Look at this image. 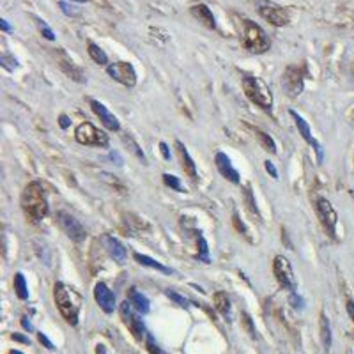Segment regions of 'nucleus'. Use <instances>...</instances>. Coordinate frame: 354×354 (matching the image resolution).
<instances>
[{"instance_id":"38","label":"nucleus","mask_w":354,"mask_h":354,"mask_svg":"<svg viewBox=\"0 0 354 354\" xmlns=\"http://www.w3.org/2000/svg\"><path fill=\"white\" fill-rule=\"evenodd\" d=\"M289 303L292 305V308H299V310H301L303 306H305V301H303V298H301V296L296 294V292H292V294H291V298H289Z\"/></svg>"},{"instance_id":"12","label":"nucleus","mask_w":354,"mask_h":354,"mask_svg":"<svg viewBox=\"0 0 354 354\" xmlns=\"http://www.w3.org/2000/svg\"><path fill=\"white\" fill-rule=\"evenodd\" d=\"M282 85L287 91L289 96H299L303 91V73L301 69H298L296 66H289L282 78Z\"/></svg>"},{"instance_id":"41","label":"nucleus","mask_w":354,"mask_h":354,"mask_svg":"<svg viewBox=\"0 0 354 354\" xmlns=\"http://www.w3.org/2000/svg\"><path fill=\"white\" fill-rule=\"evenodd\" d=\"M160 151H162V156L165 160H170V149H169V145L165 144V142H162L160 144Z\"/></svg>"},{"instance_id":"6","label":"nucleus","mask_w":354,"mask_h":354,"mask_svg":"<svg viewBox=\"0 0 354 354\" xmlns=\"http://www.w3.org/2000/svg\"><path fill=\"white\" fill-rule=\"evenodd\" d=\"M74 138L82 145H94V147H106L108 145V135L98 130L91 123H82L74 131Z\"/></svg>"},{"instance_id":"19","label":"nucleus","mask_w":354,"mask_h":354,"mask_svg":"<svg viewBox=\"0 0 354 354\" xmlns=\"http://www.w3.org/2000/svg\"><path fill=\"white\" fill-rule=\"evenodd\" d=\"M189 13H191V16L196 18L200 23L206 25L207 28H216V20H214V14H213V11L206 6V4H195V6H191Z\"/></svg>"},{"instance_id":"28","label":"nucleus","mask_w":354,"mask_h":354,"mask_svg":"<svg viewBox=\"0 0 354 354\" xmlns=\"http://www.w3.org/2000/svg\"><path fill=\"white\" fill-rule=\"evenodd\" d=\"M243 195H245L246 207H248V209L252 211L253 214H257V216H259V209H257V204H255V199H253V195H252V189H250V188H245Z\"/></svg>"},{"instance_id":"17","label":"nucleus","mask_w":354,"mask_h":354,"mask_svg":"<svg viewBox=\"0 0 354 354\" xmlns=\"http://www.w3.org/2000/svg\"><path fill=\"white\" fill-rule=\"evenodd\" d=\"M59 67L71 78V80L78 82V84H84L85 82V76L82 73V69L78 66H74V62L66 55L64 52H60V57H59Z\"/></svg>"},{"instance_id":"47","label":"nucleus","mask_w":354,"mask_h":354,"mask_svg":"<svg viewBox=\"0 0 354 354\" xmlns=\"http://www.w3.org/2000/svg\"><path fill=\"white\" fill-rule=\"evenodd\" d=\"M69 2H78V4H84V2H99V0H69Z\"/></svg>"},{"instance_id":"33","label":"nucleus","mask_w":354,"mask_h":354,"mask_svg":"<svg viewBox=\"0 0 354 354\" xmlns=\"http://www.w3.org/2000/svg\"><path fill=\"white\" fill-rule=\"evenodd\" d=\"M199 246H200V255H199V259L200 260H204V262H209V248H207V243H206V239L202 238V235H199Z\"/></svg>"},{"instance_id":"26","label":"nucleus","mask_w":354,"mask_h":354,"mask_svg":"<svg viewBox=\"0 0 354 354\" xmlns=\"http://www.w3.org/2000/svg\"><path fill=\"white\" fill-rule=\"evenodd\" d=\"M255 137L259 138L260 145H262V147L266 149L267 152H271V154H277V144H274V140L269 137V135L264 133L262 130H257V128H255Z\"/></svg>"},{"instance_id":"35","label":"nucleus","mask_w":354,"mask_h":354,"mask_svg":"<svg viewBox=\"0 0 354 354\" xmlns=\"http://www.w3.org/2000/svg\"><path fill=\"white\" fill-rule=\"evenodd\" d=\"M37 25H39V30H41V34L45 35V37L48 39V41H53V39H55V34H53V30L48 27V25L45 23V21H43V20H37Z\"/></svg>"},{"instance_id":"5","label":"nucleus","mask_w":354,"mask_h":354,"mask_svg":"<svg viewBox=\"0 0 354 354\" xmlns=\"http://www.w3.org/2000/svg\"><path fill=\"white\" fill-rule=\"evenodd\" d=\"M257 11L266 21H269L274 27H284L291 21V14L285 7L271 2V0H259L257 2Z\"/></svg>"},{"instance_id":"4","label":"nucleus","mask_w":354,"mask_h":354,"mask_svg":"<svg viewBox=\"0 0 354 354\" xmlns=\"http://www.w3.org/2000/svg\"><path fill=\"white\" fill-rule=\"evenodd\" d=\"M243 91L246 98L262 110H271L273 106V94L262 78L257 76H243Z\"/></svg>"},{"instance_id":"49","label":"nucleus","mask_w":354,"mask_h":354,"mask_svg":"<svg viewBox=\"0 0 354 354\" xmlns=\"http://www.w3.org/2000/svg\"><path fill=\"white\" fill-rule=\"evenodd\" d=\"M11 354H23V352H21V351H14V349H13V351H11Z\"/></svg>"},{"instance_id":"43","label":"nucleus","mask_w":354,"mask_h":354,"mask_svg":"<svg viewBox=\"0 0 354 354\" xmlns=\"http://www.w3.org/2000/svg\"><path fill=\"white\" fill-rule=\"evenodd\" d=\"M21 326H23L27 331H32V330H34V328H32V324H30V321H27V317H23V319H21Z\"/></svg>"},{"instance_id":"7","label":"nucleus","mask_w":354,"mask_h":354,"mask_svg":"<svg viewBox=\"0 0 354 354\" xmlns=\"http://www.w3.org/2000/svg\"><path fill=\"white\" fill-rule=\"evenodd\" d=\"M273 273L277 277L278 284L287 291H296V280L294 273H292V266L287 260V257L277 255L273 259Z\"/></svg>"},{"instance_id":"25","label":"nucleus","mask_w":354,"mask_h":354,"mask_svg":"<svg viewBox=\"0 0 354 354\" xmlns=\"http://www.w3.org/2000/svg\"><path fill=\"white\" fill-rule=\"evenodd\" d=\"M87 52H89V55H91V59L94 60L96 64H99V66H106L108 64V57H106V53L103 52L101 48H99L96 43H92V41H89V45H87Z\"/></svg>"},{"instance_id":"31","label":"nucleus","mask_w":354,"mask_h":354,"mask_svg":"<svg viewBox=\"0 0 354 354\" xmlns=\"http://www.w3.org/2000/svg\"><path fill=\"white\" fill-rule=\"evenodd\" d=\"M163 182H165L169 188L176 189V191H181V182H179V177L176 176H170V174H163Z\"/></svg>"},{"instance_id":"36","label":"nucleus","mask_w":354,"mask_h":354,"mask_svg":"<svg viewBox=\"0 0 354 354\" xmlns=\"http://www.w3.org/2000/svg\"><path fill=\"white\" fill-rule=\"evenodd\" d=\"M145 347H147V351L151 354H165L162 351V349L158 347V344L154 342V338L151 337V335L147 333V342H145Z\"/></svg>"},{"instance_id":"45","label":"nucleus","mask_w":354,"mask_h":354,"mask_svg":"<svg viewBox=\"0 0 354 354\" xmlns=\"http://www.w3.org/2000/svg\"><path fill=\"white\" fill-rule=\"evenodd\" d=\"M0 28H2L4 32H11V25L7 23V20H0Z\"/></svg>"},{"instance_id":"44","label":"nucleus","mask_w":354,"mask_h":354,"mask_svg":"<svg viewBox=\"0 0 354 354\" xmlns=\"http://www.w3.org/2000/svg\"><path fill=\"white\" fill-rule=\"evenodd\" d=\"M347 312H349V317H351L352 323H354V301H347Z\"/></svg>"},{"instance_id":"48","label":"nucleus","mask_w":354,"mask_h":354,"mask_svg":"<svg viewBox=\"0 0 354 354\" xmlns=\"http://www.w3.org/2000/svg\"><path fill=\"white\" fill-rule=\"evenodd\" d=\"M96 354H105V349H103V345H98V349H96Z\"/></svg>"},{"instance_id":"3","label":"nucleus","mask_w":354,"mask_h":354,"mask_svg":"<svg viewBox=\"0 0 354 354\" xmlns=\"http://www.w3.org/2000/svg\"><path fill=\"white\" fill-rule=\"evenodd\" d=\"M53 298H55V305L59 308L60 316L66 319V323L71 324V326H76L78 316H80L82 296L74 289H71L69 285L57 282L55 287H53Z\"/></svg>"},{"instance_id":"30","label":"nucleus","mask_w":354,"mask_h":354,"mask_svg":"<svg viewBox=\"0 0 354 354\" xmlns=\"http://www.w3.org/2000/svg\"><path fill=\"white\" fill-rule=\"evenodd\" d=\"M59 7L64 14H67V16H80L82 14V11L78 9V7H74L71 2H59Z\"/></svg>"},{"instance_id":"24","label":"nucleus","mask_w":354,"mask_h":354,"mask_svg":"<svg viewBox=\"0 0 354 354\" xmlns=\"http://www.w3.org/2000/svg\"><path fill=\"white\" fill-rule=\"evenodd\" d=\"M321 337H323L324 349H326V351H330L331 344H333V335H331L330 319L326 317V313H323V316H321Z\"/></svg>"},{"instance_id":"13","label":"nucleus","mask_w":354,"mask_h":354,"mask_svg":"<svg viewBox=\"0 0 354 354\" xmlns=\"http://www.w3.org/2000/svg\"><path fill=\"white\" fill-rule=\"evenodd\" d=\"M94 298H96V303H98L99 308H101L103 312L113 313V310H115V296H113V292L106 287V284H103V282L96 284Z\"/></svg>"},{"instance_id":"34","label":"nucleus","mask_w":354,"mask_h":354,"mask_svg":"<svg viewBox=\"0 0 354 354\" xmlns=\"http://www.w3.org/2000/svg\"><path fill=\"white\" fill-rule=\"evenodd\" d=\"M232 223H234L235 230H238V232H241V234L245 235L246 239H250V238H248V228H246V227H245V223H243V221L239 220L238 213H234V216H232Z\"/></svg>"},{"instance_id":"39","label":"nucleus","mask_w":354,"mask_h":354,"mask_svg":"<svg viewBox=\"0 0 354 354\" xmlns=\"http://www.w3.org/2000/svg\"><path fill=\"white\" fill-rule=\"evenodd\" d=\"M37 338H39V342H41V344L45 345L46 349H50V351H53V349H55V345H53V342L50 340V338L46 337L45 333H37Z\"/></svg>"},{"instance_id":"27","label":"nucleus","mask_w":354,"mask_h":354,"mask_svg":"<svg viewBox=\"0 0 354 354\" xmlns=\"http://www.w3.org/2000/svg\"><path fill=\"white\" fill-rule=\"evenodd\" d=\"M14 291H16V296L20 299H27L28 298V287L27 282H25V277L21 273L14 274Z\"/></svg>"},{"instance_id":"46","label":"nucleus","mask_w":354,"mask_h":354,"mask_svg":"<svg viewBox=\"0 0 354 354\" xmlns=\"http://www.w3.org/2000/svg\"><path fill=\"white\" fill-rule=\"evenodd\" d=\"M13 340H18V342H23V344H28V338L21 337V335H16V333L13 335Z\"/></svg>"},{"instance_id":"23","label":"nucleus","mask_w":354,"mask_h":354,"mask_svg":"<svg viewBox=\"0 0 354 354\" xmlns=\"http://www.w3.org/2000/svg\"><path fill=\"white\" fill-rule=\"evenodd\" d=\"M213 303H214V308L221 313L223 317H230V301H228L227 294L225 292H216L213 296Z\"/></svg>"},{"instance_id":"22","label":"nucleus","mask_w":354,"mask_h":354,"mask_svg":"<svg viewBox=\"0 0 354 354\" xmlns=\"http://www.w3.org/2000/svg\"><path fill=\"white\" fill-rule=\"evenodd\" d=\"M133 257H135V260H137L138 264H142V266L152 267V269L162 271V273H165V274H170V273H172V269H170V267L163 266L162 262H158V260L151 259V257H147V255H142V253H135Z\"/></svg>"},{"instance_id":"10","label":"nucleus","mask_w":354,"mask_h":354,"mask_svg":"<svg viewBox=\"0 0 354 354\" xmlns=\"http://www.w3.org/2000/svg\"><path fill=\"white\" fill-rule=\"evenodd\" d=\"M106 73H108L115 82L126 85V87H135V85H137V73H135V67L131 66L130 62L108 64Z\"/></svg>"},{"instance_id":"9","label":"nucleus","mask_w":354,"mask_h":354,"mask_svg":"<svg viewBox=\"0 0 354 354\" xmlns=\"http://www.w3.org/2000/svg\"><path fill=\"white\" fill-rule=\"evenodd\" d=\"M57 221H59V225L64 230V234H66L69 239H73V241L80 243L87 238V232H85L84 225H82L76 218L71 216L69 213H64V211L57 213Z\"/></svg>"},{"instance_id":"42","label":"nucleus","mask_w":354,"mask_h":354,"mask_svg":"<svg viewBox=\"0 0 354 354\" xmlns=\"http://www.w3.org/2000/svg\"><path fill=\"white\" fill-rule=\"evenodd\" d=\"M60 128H62V130H66L67 126H69V119H67V115H60Z\"/></svg>"},{"instance_id":"20","label":"nucleus","mask_w":354,"mask_h":354,"mask_svg":"<svg viewBox=\"0 0 354 354\" xmlns=\"http://www.w3.org/2000/svg\"><path fill=\"white\" fill-rule=\"evenodd\" d=\"M176 147H177V154H179V160H181V165L182 169H184V172L188 174L189 179L191 181H196V167H195V162L191 160V156H189L188 149L184 147V144L182 142H176Z\"/></svg>"},{"instance_id":"14","label":"nucleus","mask_w":354,"mask_h":354,"mask_svg":"<svg viewBox=\"0 0 354 354\" xmlns=\"http://www.w3.org/2000/svg\"><path fill=\"white\" fill-rule=\"evenodd\" d=\"M214 163H216L218 172L227 179V181L234 182V184H239V182H241V179H239V172L234 169V167H232L230 158H228L225 152H216V156H214Z\"/></svg>"},{"instance_id":"16","label":"nucleus","mask_w":354,"mask_h":354,"mask_svg":"<svg viewBox=\"0 0 354 354\" xmlns=\"http://www.w3.org/2000/svg\"><path fill=\"white\" fill-rule=\"evenodd\" d=\"M292 115V119L296 121V126H298V130H299V133H301V137L305 138L306 142H308L310 145H313L316 147V152H317V158H319V162H323V147H321L319 144L316 142V138L312 137V131H310V126H308V123H306L305 119H303L299 113H296L294 110H291L289 112Z\"/></svg>"},{"instance_id":"8","label":"nucleus","mask_w":354,"mask_h":354,"mask_svg":"<svg viewBox=\"0 0 354 354\" xmlns=\"http://www.w3.org/2000/svg\"><path fill=\"white\" fill-rule=\"evenodd\" d=\"M316 211H317V216H319L321 223H323V227L326 228V232L331 238H335V234H337L338 216H337V211L331 206V202L328 199H323V196H321L316 202Z\"/></svg>"},{"instance_id":"37","label":"nucleus","mask_w":354,"mask_h":354,"mask_svg":"<svg viewBox=\"0 0 354 354\" xmlns=\"http://www.w3.org/2000/svg\"><path fill=\"white\" fill-rule=\"evenodd\" d=\"M124 142H126V144H130V145H131V152H135V154H137L138 158L142 160V162H145V154H144V152L140 151V147H138V145L135 144V142H133V138H130V137L126 138V137H124Z\"/></svg>"},{"instance_id":"29","label":"nucleus","mask_w":354,"mask_h":354,"mask_svg":"<svg viewBox=\"0 0 354 354\" xmlns=\"http://www.w3.org/2000/svg\"><path fill=\"white\" fill-rule=\"evenodd\" d=\"M241 323H243V326L246 328V331H248V335L252 338H255L257 337V331H255V326H253V321H252V317L248 316L246 312H243L241 313Z\"/></svg>"},{"instance_id":"40","label":"nucleus","mask_w":354,"mask_h":354,"mask_svg":"<svg viewBox=\"0 0 354 354\" xmlns=\"http://www.w3.org/2000/svg\"><path fill=\"white\" fill-rule=\"evenodd\" d=\"M264 167H266V170L271 174V177H274V179H278V170H277V167L273 165V163L267 160V162H264Z\"/></svg>"},{"instance_id":"18","label":"nucleus","mask_w":354,"mask_h":354,"mask_svg":"<svg viewBox=\"0 0 354 354\" xmlns=\"http://www.w3.org/2000/svg\"><path fill=\"white\" fill-rule=\"evenodd\" d=\"M103 243H105L106 252H108V255L112 257L113 260H117V262H121V264L126 260V248H124L119 239L106 234V235H103Z\"/></svg>"},{"instance_id":"1","label":"nucleus","mask_w":354,"mask_h":354,"mask_svg":"<svg viewBox=\"0 0 354 354\" xmlns=\"http://www.w3.org/2000/svg\"><path fill=\"white\" fill-rule=\"evenodd\" d=\"M232 20H234L241 43L246 50H250L253 53H264L269 50L271 41L267 37L266 30L260 25H257L255 21L248 20L245 16H238V14H232Z\"/></svg>"},{"instance_id":"21","label":"nucleus","mask_w":354,"mask_h":354,"mask_svg":"<svg viewBox=\"0 0 354 354\" xmlns=\"http://www.w3.org/2000/svg\"><path fill=\"white\" fill-rule=\"evenodd\" d=\"M128 301H130L131 306H133L137 312H140L142 316L149 313V310H151V303H149L147 296H144L140 291H137L135 287H131L130 291H128Z\"/></svg>"},{"instance_id":"11","label":"nucleus","mask_w":354,"mask_h":354,"mask_svg":"<svg viewBox=\"0 0 354 354\" xmlns=\"http://www.w3.org/2000/svg\"><path fill=\"white\" fill-rule=\"evenodd\" d=\"M121 316H123L124 324L130 328V331L133 333V337L137 338V340H142L144 337H147V331H145L144 323H142L140 317L131 310V303L128 301V299L121 305Z\"/></svg>"},{"instance_id":"15","label":"nucleus","mask_w":354,"mask_h":354,"mask_svg":"<svg viewBox=\"0 0 354 354\" xmlns=\"http://www.w3.org/2000/svg\"><path fill=\"white\" fill-rule=\"evenodd\" d=\"M91 106H92L94 113L99 117V121H101L103 126H105L106 130H110V131H119L121 130V124H119V121H117V117L113 115V113H110L108 108H106L103 103H99L98 99H92Z\"/></svg>"},{"instance_id":"32","label":"nucleus","mask_w":354,"mask_h":354,"mask_svg":"<svg viewBox=\"0 0 354 354\" xmlns=\"http://www.w3.org/2000/svg\"><path fill=\"white\" fill-rule=\"evenodd\" d=\"M167 296H169L170 299H172L174 303H177L179 306H189V301L184 298V296H181V294H177V292H174V291H167Z\"/></svg>"},{"instance_id":"2","label":"nucleus","mask_w":354,"mask_h":354,"mask_svg":"<svg viewBox=\"0 0 354 354\" xmlns=\"http://www.w3.org/2000/svg\"><path fill=\"white\" fill-rule=\"evenodd\" d=\"M21 209L32 221H39L48 214V199L41 182L32 181L25 186L21 193Z\"/></svg>"}]
</instances>
